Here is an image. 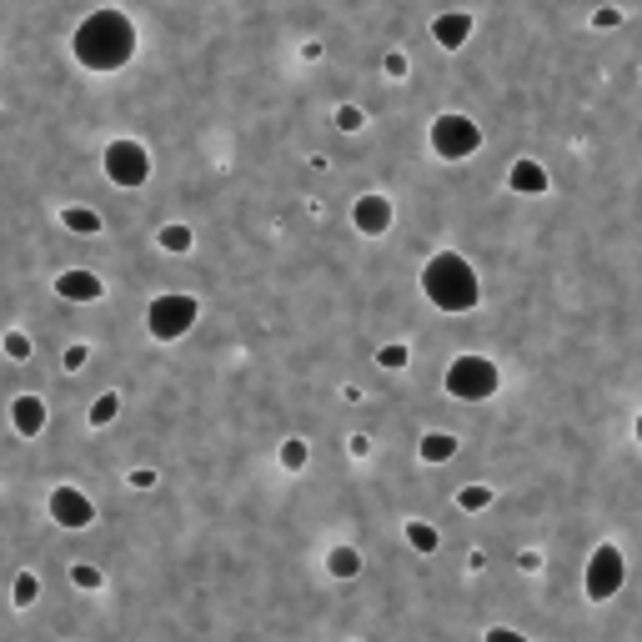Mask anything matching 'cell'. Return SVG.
<instances>
[{"mask_svg":"<svg viewBox=\"0 0 642 642\" xmlns=\"http://www.w3.org/2000/svg\"><path fill=\"white\" fill-rule=\"evenodd\" d=\"M622 577H627V562H622V552L612 547V542H602V547H592V557H587V597L592 602H612L617 592H622Z\"/></svg>","mask_w":642,"mask_h":642,"instance_id":"5b68a950","label":"cell"},{"mask_svg":"<svg viewBox=\"0 0 642 642\" xmlns=\"http://www.w3.org/2000/svg\"><path fill=\"white\" fill-rule=\"evenodd\" d=\"M81 362H86V347H71V352H66V367L81 372Z\"/></svg>","mask_w":642,"mask_h":642,"instance_id":"4dcf8cb0","label":"cell"},{"mask_svg":"<svg viewBox=\"0 0 642 642\" xmlns=\"http://www.w3.org/2000/svg\"><path fill=\"white\" fill-rule=\"evenodd\" d=\"M76 61L86 71H121L131 56H136V26L131 16L121 11H91L81 26H76V41H71Z\"/></svg>","mask_w":642,"mask_h":642,"instance_id":"6da1fadb","label":"cell"},{"mask_svg":"<svg viewBox=\"0 0 642 642\" xmlns=\"http://www.w3.org/2000/svg\"><path fill=\"white\" fill-rule=\"evenodd\" d=\"M377 362H382L387 372H402V367H407V347H382V352H377Z\"/></svg>","mask_w":642,"mask_h":642,"instance_id":"d4e9b609","label":"cell"},{"mask_svg":"<svg viewBox=\"0 0 642 642\" xmlns=\"http://www.w3.org/2000/svg\"><path fill=\"white\" fill-rule=\"evenodd\" d=\"M71 582H76V587H86V592H96V587H101V567L76 562V567H71Z\"/></svg>","mask_w":642,"mask_h":642,"instance_id":"603a6c76","label":"cell"},{"mask_svg":"<svg viewBox=\"0 0 642 642\" xmlns=\"http://www.w3.org/2000/svg\"><path fill=\"white\" fill-rule=\"evenodd\" d=\"M592 26H597V31H612V26H622V11H612V6H607V11H597V16H592Z\"/></svg>","mask_w":642,"mask_h":642,"instance_id":"4316f807","label":"cell"},{"mask_svg":"<svg viewBox=\"0 0 642 642\" xmlns=\"http://www.w3.org/2000/svg\"><path fill=\"white\" fill-rule=\"evenodd\" d=\"M131 487H141V492L156 487V472H151V467H136V472H131Z\"/></svg>","mask_w":642,"mask_h":642,"instance_id":"f1b7e54d","label":"cell"},{"mask_svg":"<svg viewBox=\"0 0 642 642\" xmlns=\"http://www.w3.org/2000/svg\"><path fill=\"white\" fill-rule=\"evenodd\" d=\"M487 502H492L487 487H462V492H457V507H462V512H482Z\"/></svg>","mask_w":642,"mask_h":642,"instance_id":"ffe728a7","label":"cell"},{"mask_svg":"<svg viewBox=\"0 0 642 642\" xmlns=\"http://www.w3.org/2000/svg\"><path fill=\"white\" fill-rule=\"evenodd\" d=\"M66 226L91 236V231H101V216H96V211H66Z\"/></svg>","mask_w":642,"mask_h":642,"instance_id":"44dd1931","label":"cell"},{"mask_svg":"<svg viewBox=\"0 0 642 642\" xmlns=\"http://www.w3.org/2000/svg\"><path fill=\"white\" fill-rule=\"evenodd\" d=\"M362 121H367V116H362L357 106H337V126H342V131H362Z\"/></svg>","mask_w":642,"mask_h":642,"instance_id":"484cf974","label":"cell"},{"mask_svg":"<svg viewBox=\"0 0 642 642\" xmlns=\"http://www.w3.org/2000/svg\"><path fill=\"white\" fill-rule=\"evenodd\" d=\"M116 412H121V397H116V392L96 397V407H91V427H111V422H116Z\"/></svg>","mask_w":642,"mask_h":642,"instance_id":"e0dca14e","label":"cell"},{"mask_svg":"<svg viewBox=\"0 0 642 642\" xmlns=\"http://www.w3.org/2000/svg\"><path fill=\"white\" fill-rule=\"evenodd\" d=\"M281 467H286V472H301V467H306V442H296V437L281 442Z\"/></svg>","mask_w":642,"mask_h":642,"instance_id":"d6986e66","label":"cell"},{"mask_svg":"<svg viewBox=\"0 0 642 642\" xmlns=\"http://www.w3.org/2000/svg\"><path fill=\"white\" fill-rule=\"evenodd\" d=\"M51 517H56L61 527L81 532V527L96 522V507H91V497H86L81 487H56V492H51Z\"/></svg>","mask_w":642,"mask_h":642,"instance_id":"ba28073f","label":"cell"},{"mask_svg":"<svg viewBox=\"0 0 642 642\" xmlns=\"http://www.w3.org/2000/svg\"><path fill=\"white\" fill-rule=\"evenodd\" d=\"M452 457H457V437H447V432L422 437V462H452Z\"/></svg>","mask_w":642,"mask_h":642,"instance_id":"5bb4252c","label":"cell"},{"mask_svg":"<svg viewBox=\"0 0 642 642\" xmlns=\"http://www.w3.org/2000/svg\"><path fill=\"white\" fill-rule=\"evenodd\" d=\"M432 36H437V46H442V51H462V46H467V36H472V16H467V11L437 16V21H432Z\"/></svg>","mask_w":642,"mask_h":642,"instance_id":"8fae6325","label":"cell"},{"mask_svg":"<svg viewBox=\"0 0 642 642\" xmlns=\"http://www.w3.org/2000/svg\"><path fill=\"white\" fill-rule=\"evenodd\" d=\"M56 291L66 296V301H101L106 296V281L96 276V271H61V281H56Z\"/></svg>","mask_w":642,"mask_h":642,"instance_id":"30bf717a","label":"cell"},{"mask_svg":"<svg viewBox=\"0 0 642 642\" xmlns=\"http://www.w3.org/2000/svg\"><path fill=\"white\" fill-rule=\"evenodd\" d=\"M422 291H427V301L442 306V311H472V306L482 301V281H477L472 261L457 256V251H437V256L422 266Z\"/></svg>","mask_w":642,"mask_h":642,"instance_id":"7a4b0ae2","label":"cell"},{"mask_svg":"<svg viewBox=\"0 0 642 642\" xmlns=\"http://www.w3.org/2000/svg\"><path fill=\"white\" fill-rule=\"evenodd\" d=\"M352 221H357V231L382 236V231L392 226V201H387V196H362V201L352 206Z\"/></svg>","mask_w":642,"mask_h":642,"instance_id":"9c48e42d","label":"cell"},{"mask_svg":"<svg viewBox=\"0 0 642 642\" xmlns=\"http://www.w3.org/2000/svg\"><path fill=\"white\" fill-rule=\"evenodd\" d=\"M106 176H111L116 186H126V191L146 186V181H151V156H146V146H141V141H111V146H106Z\"/></svg>","mask_w":642,"mask_h":642,"instance_id":"52a82bcc","label":"cell"},{"mask_svg":"<svg viewBox=\"0 0 642 642\" xmlns=\"http://www.w3.org/2000/svg\"><path fill=\"white\" fill-rule=\"evenodd\" d=\"M482 642H527V637H522V632H512V627H492Z\"/></svg>","mask_w":642,"mask_h":642,"instance_id":"83f0119b","label":"cell"},{"mask_svg":"<svg viewBox=\"0 0 642 642\" xmlns=\"http://www.w3.org/2000/svg\"><path fill=\"white\" fill-rule=\"evenodd\" d=\"M632 432H637V442H642V412H637V427H632Z\"/></svg>","mask_w":642,"mask_h":642,"instance_id":"d6a6232c","label":"cell"},{"mask_svg":"<svg viewBox=\"0 0 642 642\" xmlns=\"http://www.w3.org/2000/svg\"><path fill=\"white\" fill-rule=\"evenodd\" d=\"M6 357L11 362H26L31 357V337L26 332H6Z\"/></svg>","mask_w":642,"mask_h":642,"instance_id":"7402d4cb","label":"cell"},{"mask_svg":"<svg viewBox=\"0 0 642 642\" xmlns=\"http://www.w3.org/2000/svg\"><path fill=\"white\" fill-rule=\"evenodd\" d=\"M327 567H332V577H357L362 572V552L357 547H332Z\"/></svg>","mask_w":642,"mask_h":642,"instance_id":"9a60e30c","label":"cell"},{"mask_svg":"<svg viewBox=\"0 0 642 642\" xmlns=\"http://www.w3.org/2000/svg\"><path fill=\"white\" fill-rule=\"evenodd\" d=\"M36 592H41V582H36L31 572H21V577H16V607H31Z\"/></svg>","mask_w":642,"mask_h":642,"instance_id":"cb8c5ba5","label":"cell"},{"mask_svg":"<svg viewBox=\"0 0 642 642\" xmlns=\"http://www.w3.org/2000/svg\"><path fill=\"white\" fill-rule=\"evenodd\" d=\"M387 76H407V56H402V51L387 56Z\"/></svg>","mask_w":642,"mask_h":642,"instance_id":"f546056e","label":"cell"},{"mask_svg":"<svg viewBox=\"0 0 642 642\" xmlns=\"http://www.w3.org/2000/svg\"><path fill=\"white\" fill-rule=\"evenodd\" d=\"M11 427H16L21 437H41V427H46V402H41V397H16V402H11Z\"/></svg>","mask_w":642,"mask_h":642,"instance_id":"7c38bea8","label":"cell"},{"mask_svg":"<svg viewBox=\"0 0 642 642\" xmlns=\"http://www.w3.org/2000/svg\"><path fill=\"white\" fill-rule=\"evenodd\" d=\"M497 387H502V372H497L492 357L467 352V357H457V362L447 367V392H452L457 402H487V397H497Z\"/></svg>","mask_w":642,"mask_h":642,"instance_id":"3957f363","label":"cell"},{"mask_svg":"<svg viewBox=\"0 0 642 642\" xmlns=\"http://www.w3.org/2000/svg\"><path fill=\"white\" fill-rule=\"evenodd\" d=\"M161 246H166V251H176V256H181V251H191V226H161Z\"/></svg>","mask_w":642,"mask_h":642,"instance_id":"ac0fdd59","label":"cell"},{"mask_svg":"<svg viewBox=\"0 0 642 642\" xmlns=\"http://www.w3.org/2000/svg\"><path fill=\"white\" fill-rule=\"evenodd\" d=\"M507 186L522 191V196H542V191H547V171H542L537 161H517L512 176H507Z\"/></svg>","mask_w":642,"mask_h":642,"instance_id":"4fadbf2b","label":"cell"},{"mask_svg":"<svg viewBox=\"0 0 642 642\" xmlns=\"http://www.w3.org/2000/svg\"><path fill=\"white\" fill-rule=\"evenodd\" d=\"M522 572H542V552H522Z\"/></svg>","mask_w":642,"mask_h":642,"instance_id":"1f68e13d","label":"cell"},{"mask_svg":"<svg viewBox=\"0 0 642 642\" xmlns=\"http://www.w3.org/2000/svg\"><path fill=\"white\" fill-rule=\"evenodd\" d=\"M407 542H412V552H437V527L432 522H407Z\"/></svg>","mask_w":642,"mask_h":642,"instance_id":"2e32d148","label":"cell"},{"mask_svg":"<svg viewBox=\"0 0 642 642\" xmlns=\"http://www.w3.org/2000/svg\"><path fill=\"white\" fill-rule=\"evenodd\" d=\"M482 146V131H477V121H467V116H437L432 121V151L442 156V161H462V156H472Z\"/></svg>","mask_w":642,"mask_h":642,"instance_id":"8992f818","label":"cell"},{"mask_svg":"<svg viewBox=\"0 0 642 642\" xmlns=\"http://www.w3.org/2000/svg\"><path fill=\"white\" fill-rule=\"evenodd\" d=\"M196 316H201L196 296L171 291V296H156V301L146 306V327H151V337H156V342H176V337H186V332H191V321H196Z\"/></svg>","mask_w":642,"mask_h":642,"instance_id":"277c9868","label":"cell"}]
</instances>
